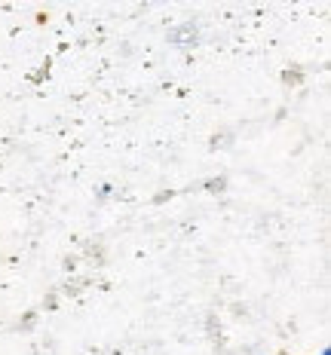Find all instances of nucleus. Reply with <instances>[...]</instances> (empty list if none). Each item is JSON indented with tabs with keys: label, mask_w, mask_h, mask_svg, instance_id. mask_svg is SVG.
Listing matches in <instances>:
<instances>
[]
</instances>
